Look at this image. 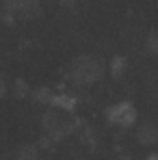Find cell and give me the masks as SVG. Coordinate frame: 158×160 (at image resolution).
Segmentation results:
<instances>
[{
    "instance_id": "cell-13",
    "label": "cell",
    "mask_w": 158,
    "mask_h": 160,
    "mask_svg": "<svg viewBox=\"0 0 158 160\" xmlns=\"http://www.w3.org/2000/svg\"><path fill=\"white\" fill-rule=\"evenodd\" d=\"M145 160H158V152H156V154H150V156H147Z\"/></svg>"
},
{
    "instance_id": "cell-5",
    "label": "cell",
    "mask_w": 158,
    "mask_h": 160,
    "mask_svg": "<svg viewBox=\"0 0 158 160\" xmlns=\"http://www.w3.org/2000/svg\"><path fill=\"white\" fill-rule=\"evenodd\" d=\"M108 72H110L113 78H117V80L124 78V74L128 72V58L124 54H115L110 58V63H108Z\"/></svg>"
},
{
    "instance_id": "cell-8",
    "label": "cell",
    "mask_w": 158,
    "mask_h": 160,
    "mask_svg": "<svg viewBox=\"0 0 158 160\" xmlns=\"http://www.w3.org/2000/svg\"><path fill=\"white\" fill-rule=\"evenodd\" d=\"M13 95H15V98H28V95H30V89H28L26 80L18 78L13 82Z\"/></svg>"
},
{
    "instance_id": "cell-7",
    "label": "cell",
    "mask_w": 158,
    "mask_h": 160,
    "mask_svg": "<svg viewBox=\"0 0 158 160\" xmlns=\"http://www.w3.org/2000/svg\"><path fill=\"white\" fill-rule=\"evenodd\" d=\"M136 138H139L143 145H150V143H154L158 138V130L152 123H143V126L139 128V132H136Z\"/></svg>"
},
{
    "instance_id": "cell-6",
    "label": "cell",
    "mask_w": 158,
    "mask_h": 160,
    "mask_svg": "<svg viewBox=\"0 0 158 160\" xmlns=\"http://www.w3.org/2000/svg\"><path fill=\"white\" fill-rule=\"evenodd\" d=\"M52 95H54V91L50 87H37V89L30 91L33 102L39 104V106H50V104H52Z\"/></svg>"
},
{
    "instance_id": "cell-9",
    "label": "cell",
    "mask_w": 158,
    "mask_h": 160,
    "mask_svg": "<svg viewBox=\"0 0 158 160\" xmlns=\"http://www.w3.org/2000/svg\"><path fill=\"white\" fill-rule=\"evenodd\" d=\"M145 50L150 54H158V32H150L145 39Z\"/></svg>"
},
{
    "instance_id": "cell-11",
    "label": "cell",
    "mask_w": 158,
    "mask_h": 160,
    "mask_svg": "<svg viewBox=\"0 0 158 160\" xmlns=\"http://www.w3.org/2000/svg\"><path fill=\"white\" fill-rule=\"evenodd\" d=\"M61 2H63V7H67V9H78L82 0H61Z\"/></svg>"
},
{
    "instance_id": "cell-2",
    "label": "cell",
    "mask_w": 158,
    "mask_h": 160,
    "mask_svg": "<svg viewBox=\"0 0 158 160\" xmlns=\"http://www.w3.org/2000/svg\"><path fill=\"white\" fill-rule=\"evenodd\" d=\"M136 119H139V110L128 100L115 102L106 110V121L110 126H117V128H132L136 123Z\"/></svg>"
},
{
    "instance_id": "cell-10",
    "label": "cell",
    "mask_w": 158,
    "mask_h": 160,
    "mask_svg": "<svg viewBox=\"0 0 158 160\" xmlns=\"http://www.w3.org/2000/svg\"><path fill=\"white\" fill-rule=\"evenodd\" d=\"M0 20H2V22H4L7 26H13L18 18H15V15H13L11 11H4V9H2V15H0Z\"/></svg>"
},
{
    "instance_id": "cell-12",
    "label": "cell",
    "mask_w": 158,
    "mask_h": 160,
    "mask_svg": "<svg viewBox=\"0 0 158 160\" xmlns=\"http://www.w3.org/2000/svg\"><path fill=\"white\" fill-rule=\"evenodd\" d=\"M7 89H9V87H7V80L0 76V98H4V95H7Z\"/></svg>"
},
{
    "instance_id": "cell-3",
    "label": "cell",
    "mask_w": 158,
    "mask_h": 160,
    "mask_svg": "<svg viewBox=\"0 0 158 160\" xmlns=\"http://www.w3.org/2000/svg\"><path fill=\"white\" fill-rule=\"evenodd\" d=\"M4 11H11L15 18L39 15V0H4Z\"/></svg>"
},
{
    "instance_id": "cell-1",
    "label": "cell",
    "mask_w": 158,
    "mask_h": 160,
    "mask_svg": "<svg viewBox=\"0 0 158 160\" xmlns=\"http://www.w3.org/2000/svg\"><path fill=\"white\" fill-rule=\"evenodd\" d=\"M102 74H104L102 63L91 54L78 56L69 67V78L74 82H78V84H93V82H98L102 78Z\"/></svg>"
},
{
    "instance_id": "cell-4",
    "label": "cell",
    "mask_w": 158,
    "mask_h": 160,
    "mask_svg": "<svg viewBox=\"0 0 158 160\" xmlns=\"http://www.w3.org/2000/svg\"><path fill=\"white\" fill-rule=\"evenodd\" d=\"M50 106L59 108V110H65V112H74L78 106V98L69 91H56L52 95V104Z\"/></svg>"
}]
</instances>
